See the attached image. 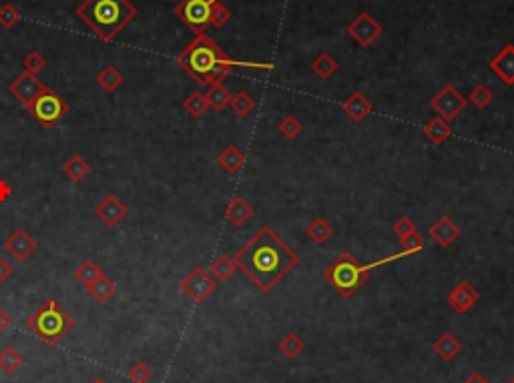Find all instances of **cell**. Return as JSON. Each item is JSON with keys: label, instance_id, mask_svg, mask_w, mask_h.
<instances>
[{"label": "cell", "instance_id": "cell-23", "mask_svg": "<svg viewBox=\"0 0 514 383\" xmlns=\"http://www.w3.org/2000/svg\"><path fill=\"white\" fill-rule=\"evenodd\" d=\"M305 235H308V239H310L312 243H315V245H324V243H327V241L332 239L334 229H332V225H330L325 219L318 217V219H313L312 223L305 227Z\"/></svg>", "mask_w": 514, "mask_h": 383}, {"label": "cell", "instance_id": "cell-2", "mask_svg": "<svg viewBox=\"0 0 514 383\" xmlns=\"http://www.w3.org/2000/svg\"><path fill=\"white\" fill-rule=\"evenodd\" d=\"M179 65L199 87H211L221 82L225 77H229L234 67L261 68V70L273 68L271 63H246V60L229 58L205 33L197 34V38L181 53Z\"/></svg>", "mask_w": 514, "mask_h": 383}, {"label": "cell", "instance_id": "cell-30", "mask_svg": "<svg viewBox=\"0 0 514 383\" xmlns=\"http://www.w3.org/2000/svg\"><path fill=\"white\" fill-rule=\"evenodd\" d=\"M24 363V357L19 353V351L14 350L12 345L9 347H4V350L0 351V369L6 373V375H12V373H16L21 367H23Z\"/></svg>", "mask_w": 514, "mask_h": 383}, {"label": "cell", "instance_id": "cell-32", "mask_svg": "<svg viewBox=\"0 0 514 383\" xmlns=\"http://www.w3.org/2000/svg\"><path fill=\"white\" fill-rule=\"evenodd\" d=\"M101 273H103L101 267H99V265H97L95 261L87 259V261H83V263L78 265L77 271H75V277H77L78 281L83 283V285H85V287L89 289L90 285H93V283H95L97 279H99V277H101Z\"/></svg>", "mask_w": 514, "mask_h": 383}, {"label": "cell", "instance_id": "cell-6", "mask_svg": "<svg viewBox=\"0 0 514 383\" xmlns=\"http://www.w3.org/2000/svg\"><path fill=\"white\" fill-rule=\"evenodd\" d=\"M28 111H31V114H33L34 119L43 124V126L51 129V126H55V124L67 114L68 104L56 95L55 90H51L46 87L45 92L28 107Z\"/></svg>", "mask_w": 514, "mask_h": 383}, {"label": "cell", "instance_id": "cell-40", "mask_svg": "<svg viewBox=\"0 0 514 383\" xmlns=\"http://www.w3.org/2000/svg\"><path fill=\"white\" fill-rule=\"evenodd\" d=\"M24 67L28 72H38V70H43L45 67V58L41 57L38 53H33V55H28V57L24 58Z\"/></svg>", "mask_w": 514, "mask_h": 383}, {"label": "cell", "instance_id": "cell-42", "mask_svg": "<svg viewBox=\"0 0 514 383\" xmlns=\"http://www.w3.org/2000/svg\"><path fill=\"white\" fill-rule=\"evenodd\" d=\"M11 275H12L11 263L0 257V285H2L4 281H9V279H11Z\"/></svg>", "mask_w": 514, "mask_h": 383}, {"label": "cell", "instance_id": "cell-4", "mask_svg": "<svg viewBox=\"0 0 514 383\" xmlns=\"http://www.w3.org/2000/svg\"><path fill=\"white\" fill-rule=\"evenodd\" d=\"M75 325V319L67 313L56 299H48L41 305L33 315L26 319L28 331L46 345H56Z\"/></svg>", "mask_w": 514, "mask_h": 383}, {"label": "cell", "instance_id": "cell-44", "mask_svg": "<svg viewBox=\"0 0 514 383\" xmlns=\"http://www.w3.org/2000/svg\"><path fill=\"white\" fill-rule=\"evenodd\" d=\"M12 325V317L6 313V309L0 307V333H4Z\"/></svg>", "mask_w": 514, "mask_h": 383}, {"label": "cell", "instance_id": "cell-13", "mask_svg": "<svg viewBox=\"0 0 514 383\" xmlns=\"http://www.w3.org/2000/svg\"><path fill=\"white\" fill-rule=\"evenodd\" d=\"M36 239H34L26 229H16L14 233H11V237L4 241V249L11 253L12 257L16 261H26L34 251H36Z\"/></svg>", "mask_w": 514, "mask_h": 383}, {"label": "cell", "instance_id": "cell-34", "mask_svg": "<svg viewBox=\"0 0 514 383\" xmlns=\"http://www.w3.org/2000/svg\"><path fill=\"white\" fill-rule=\"evenodd\" d=\"M468 102H472L476 109H486V107H491L492 101H494V95H492V90L486 87V85H476L474 89L470 90V95L466 97Z\"/></svg>", "mask_w": 514, "mask_h": 383}, {"label": "cell", "instance_id": "cell-46", "mask_svg": "<svg viewBox=\"0 0 514 383\" xmlns=\"http://www.w3.org/2000/svg\"><path fill=\"white\" fill-rule=\"evenodd\" d=\"M90 383H109L107 379H103V377H97V379H93Z\"/></svg>", "mask_w": 514, "mask_h": 383}, {"label": "cell", "instance_id": "cell-15", "mask_svg": "<svg viewBox=\"0 0 514 383\" xmlns=\"http://www.w3.org/2000/svg\"><path fill=\"white\" fill-rule=\"evenodd\" d=\"M491 70L506 87H514V45H506L491 60Z\"/></svg>", "mask_w": 514, "mask_h": 383}, {"label": "cell", "instance_id": "cell-8", "mask_svg": "<svg viewBox=\"0 0 514 383\" xmlns=\"http://www.w3.org/2000/svg\"><path fill=\"white\" fill-rule=\"evenodd\" d=\"M466 104H468V99L454 85H444L430 99V107L434 109V113H438V117H442L448 123L454 121L460 113H464Z\"/></svg>", "mask_w": 514, "mask_h": 383}, {"label": "cell", "instance_id": "cell-11", "mask_svg": "<svg viewBox=\"0 0 514 383\" xmlns=\"http://www.w3.org/2000/svg\"><path fill=\"white\" fill-rule=\"evenodd\" d=\"M481 299V291L470 281H460L450 293H448V305L454 313L466 315L474 305Z\"/></svg>", "mask_w": 514, "mask_h": 383}, {"label": "cell", "instance_id": "cell-33", "mask_svg": "<svg viewBox=\"0 0 514 383\" xmlns=\"http://www.w3.org/2000/svg\"><path fill=\"white\" fill-rule=\"evenodd\" d=\"M97 82L101 85L103 89L107 90V92H112V90H117L121 87V82H123V75L117 70L115 67H105L99 72V77H97Z\"/></svg>", "mask_w": 514, "mask_h": 383}, {"label": "cell", "instance_id": "cell-45", "mask_svg": "<svg viewBox=\"0 0 514 383\" xmlns=\"http://www.w3.org/2000/svg\"><path fill=\"white\" fill-rule=\"evenodd\" d=\"M462 383H491V382H486V379L482 377L481 373L474 372V373H470L468 377H466V379H464V382H462Z\"/></svg>", "mask_w": 514, "mask_h": 383}, {"label": "cell", "instance_id": "cell-16", "mask_svg": "<svg viewBox=\"0 0 514 383\" xmlns=\"http://www.w3.org/2000/svg\"><path fill=\"white\" fill-rule=\"evenodd\" d=\"M430 237L436 241V245H440V247H450L454 241H458V237H460V227L450 219V217H446V215H442L440 219H438L436 223L434 225L430 227Z\"/></svg>", "mask_w": 514, "mask_h": 383}, {"label": "cell", "instance_id": "cell-5", "mask_svg": "<svg viewBox=\"0 0 514 383\" xmlns=\"http://www.w3.org/2000/svg\"><path fill=\"white\" fill-rule=\"evenodd\" d=\"M325 283L342 297H352L369 279V267L362 265L354 255L344 253L324 271Z\"/></svg>", "mask_w": 514, "mask_h": 383}, {"label": "cell", "instance_id": "cell-38", "mask_svg": "<svg viewBox=\"0 0 514 383\" xmlns=\"http://www.w3.org/2000/svg\"><path fill=\"white\" fill-rule=\"evenodd\" d=\"M392 231L398 235V239H404V237L412 235V233H418V227H416V223H414L410 217L402 215V217L392 225Z\"/></svg>", "mask_w": 514, "mask_h": 383}, {"label": "cell", "instance_id": "cell-14", "mask_svg": "<svg viewBox=\"0 0 514 383\" xmlns=\"http://www.w3.org/2000/svg\"><path fill=\"white\" fill-rule=\"evenodd\" d=\"M95 215H97L107 227H117L125 219L127 207H125V203L119 197L107 195L101 203L95 207Z\"/></svg>", "mask_w": 514, "mask_h": 383}, {"label": "cell", "instance_id": "cell-27", "mask_svg": "<svg viewBox=\"0 0 514 383\" xmlns=\"http://www.w3.org/2000/svg\"><path fill=\"white\" fill-rule=\"evenodd\" d=\"M205 97H207V102H209V109L213 111H224L225 107H229V102H231V92L225 89L224 82H217V85H211L209 90L205 92Z\"/></svg>", "mask_w": 514, "mask_h": 383}, {"label": "cell", "instance_id": "cell-24", "mask_svg": "<svg viewBox=\"0 0 514 383\" xmlns=\"http://www.w3.org/2000/svg\"><path fill=\"white\" fill-rule=\"evenodd\" d=\"M63 173H65L70 180L80 183V180L89 177L90 173L89 161L85 157H80V155H73V157L68 158L67 163L63 165Z\"/></svg>", "mask_w": 514, "mask_h": 383}, {"label": "cell", "instance_id": "cell-3", "mask_svg": "<svg viewBox=\"0 0 514 383\" xmlns=\"http://www.w3.org/2000/svg\"><path fill=\"white\" fill-rule=\"evenodd\" d=\"M77 12L101 38H112L135 16L129 0H87Z\"/></svg>", "mask_w": 514, "mask_h": 383}, {"label": "cell", "instance_id": "cell-29", "mask_svg": "<svg viewBox=\"0 0 514 383\" xmlns=\"http://www.w3.org/2000/svg\"><path fill=\"white\" fill-rule=\"evenodd\" d=\"M337 68H340V63H337L330 53L318 55V58L312 63L313 75H318L322 80H327L330 77H334L335 72H337Z\"/></svg>", "mask_w": 514, "mask_h": 383}, {"label": "cell", "instance_id": "cell-22", "mask_svg": "<svg viewBox=\"0 0 514 383\" xmlns=\"http://www.w3.org/2000/svg\"><path fill=\"white\" fill-rule=\"evenodd\" d=\"M87 291H89V295L97 301V303H107L112 295L117 293V283L112 281V279H109L105 273H101V277L93 283Z\"/></svg>", "mask_w": 514, "mask_h": 383}, {"label": "cell", "instance_id": "cell-36", "mask_svg": "<svg viewBox=\"0 0 514 383\" xmlns=\"http://www.w3.org/2000/svg\"><path fill=\"white\" fill-rule=\"evenodd\" d=\"M127 375H129V379L135 383H149L153 379V369H151L147 363H143V361H135L133 365L129 367Z\"/></svg>", "mask_w": 514, "mask_h": 383}, {"label": "cell", "instance_id": "cell-47", "mask_svg": "<svg viewBox=\"0 0 514 383\" xmlns=\"http://www.w3.org/2000/svg\"><path fill=\"white\" fill-rule=\"evenodd\" d=\"M508 383H514V377H513V379H510V382H508Z\"/></svg>", "mask_w": 514, "mask_h": 383}, {"label": "cell", "instance_id": "cell-18", "mask_svg": "<svg viewBox=\"0 0 514 383\" xmlns=\"http://www.w3.org/2000/svg\"><path fill=\"white\" fill-rule=\"evenodd\" d=\"M432 351L436 353V357L442 361H452L462 353V341L454 333L444 331L442 335H438L436 341L432 343Z\"/></svg>", "mask_w": 514, "mask_h": 383}, {"label": "cell", "instance_id": "cell-9", "mask_svg": "<svg viewBox=\"0 0 514 383\" xmlns=\"http://www.w3.org/2000/svg\"><path fill=\"white\" fill-rule=\"evenodd\" d=\"M217 289V281L203 267H193L181 281V291L189 297L193 303H205Z\"/></svg>", "mask_w": 514, "mask_h": 383}, {"label": "cell", "instance_id": "cell-26", "mask_svg": "<svg viewBox=\"0 0 514 383\" xmlns=\"http://www.w3.org/2000/svg\"><path fill=\"white\" fill-rule=\"evenodd\" d=\"M278 350H280L283 357L295 360L298 355H302L303 351H305V341L298 333H285L280 343H278Z\"/></svg>", "mask_w": 514, "mask_h": 383}, {"label": "cell", "instance_id": "cell-12", "mask_svg": "<svg viewBox=\"0 0 514 383\" xmlns=\"http://www.w3.org/2000/svg\"><path fill=\"white\" fill-rule=\"evenodd\" d=\"M45 85L36 79L33 72H24V75H21V77L11 85V95L28 109V107L45 92Z\"/></svg>", "mask_w": 514, "mask_h": 383}, {"label": "cell", "instance_id": "cell-20", "mask_svg": "<svg viewBox=\"0 0 514 383\" xmlns=\"http://www.w3.org/2000/svg\"><path fill=\"white\" fill-rule=\"evenodd\" d=\"M217 165H219L225 173L235 175V173H239V171L243 169V165H246V155L235 147V145H229V147H225L224 151L219 153Z\"/></svg>", "mask_w": 514, "mask_h": 383}, {"label": "cell", "instance_id": "cell-43", "mask_svg": "<svg viewBox=\"0 0 514 383\" xmlns=\"http://www.w3.org/2000/svg\"><path fill=\"white\" fill-rule=\"evenodd\" d=\"M12 195V187L4 179H0V203L9 201Z\"/></svg>", "mask_w": 514, "mask_h": 383}, {"label": "cell", "instance_id": "cell-19", "mask_svg": "<svg viewBox=\"0 0 514 383\" xmlns=\"http://www.w3.org/2000/svg\"><path fill=\"white\" fill-rule=\"evenodd\" d=\"M251 217H253V207L247 203L241 195L234 197V199L229 201V205L225 207V219L235 227L246 225Z\"/></svg>", "mask_w": 514, "mask_h": 383}, {"label": "cell", "instance_id": "cell-35", "mask_svg": "<svg viewBox=\"0 0 514 383\" xmlns=\"http://www.w3.org/2000/svg\"><path fill=\"white\" fill-rule=\"evenodd\" d=\"M278 131H280V135L285 136V139H295V136L303 131V124L302 121H298L293 114H285L280 123H278Z\"/></svg>", "mask_w": 514, "mask_h": 383}, {"label": "cell", "instance_id": "cell-10", "mask_svg": "<svg viewBox=\"0 0 514 383\" xmlns=\"http://www.w3.org/2000/svg\"><path fill=\"white\" fill-rule=\"evenodd\" d=\"M347 34L354 38V43L360 45L362 48H368L372 46L384 33L382 24L369 14V12H360L358 16L347 24Z\"/></svg>", "mask_w": 514, "mask_h": 383}, {"label": "cell", "instance_id": "cell-28", "mask_svg": "<svg viewBox=\"0 0 514 383\" xmlns=\"http://www.w3.org/2000/svg\"><path fill=\"white\" fill-rule=\"evenodd\" d=\"M183 109L193 119H201L203 114L209 111V102H207V97L203 95L201 90H193L189 97L183 101Z\"/></svg>", "mask_w": 514, "mask_h": 383}, {"label": "cell", "instance_id": "cell-31", "mask_svg": "<svg viewBox=\"0 0 514 383\" xmlns=\"http://www.w3.org/2000/svg\"><path fill=\"white\" fill-rule=\"evenodd\" d=\"M229 107L234 109V113L239 117V119H246L249 114L256 111V99L246 92V90H239L235 97H231V102H229Z\"/></svg>", "mask_w": 514, "mask_h": 383}, {"label": "cell", "instance_id": "cell-37", "mask_svg": "<svg viewBox=\"0 0 514 383\" xmlns=\"http://www.w3.org/2000/svg\"><path fill=\"white\" fill-rule=\"evenodd\" d=\"M400 245H402L404 253L410 257V255H416V253H420V251L424 249V239H422V235H418V233H412V235L400 239Z\"/></svg>", "mask_w": 514, "mask_h": 383}, {"label": "cell", "instance_id": "cell-7", "mask_svg": "<svg viewBox=\"0 0 514 383\" xmlns=\"http://www.w3.org/2000/svg\"><path fill=\"white\" fill-rule=\"evenodd\" d=\"M219 0H181L175 9V14L189 26L193 33L203 34L211 24L213 4Z\"/></svg>", "mask_w": 514, "mask_h": 383}, {"label": "cell", "instance_id": "cell-41", "mask_svg": "<svg viewBox=\"0 0 514 383\" xmlns=\"http://www.w3.org/2000/svg\"><path fill=\"white\" fill-rule=\"evenodd\" d=\"M19 21V12L14 11L12 6H4L2 11H0V24H4V26H12V24Z\"/></svg>", "mask_w": 514, "mask_h": 383}, {"label": "cell", "instance_id": "cell-39", "mask_svg": "<svg viewBox=\"0 0 514 383\" xmlns=\"http://www.w3.org/2000/svg\"><path fill=\"white\" fill-rule=\"evenodd\" d=\"M229 18H231V11H229V9H225L221 2H215V4H213V11H211L213 26H217V28H219V26H224V24L229 21Z\"/></svg>", "mask_w": 514, "mask_h": 383}, {"label": "cell", "instance_id": "cell-25", "mask_svg": "<svg viewBox=\"0 0 514 383\" xmlns=\"http://www.w3.org/2000/svg\"><path fill=\"white\" fill-rule=\"evenodd\" d=\"M235 269H237V265H235V261L231 257L219 255V257L213 259L211 267H209V275L215 281H229L234 277Z\"/></svg>", "mask_w": 514, "mask_h": 383}, {"label": "cell", "instance_id": "cell-17", "mask_svg": "<svg viewBox=\"0 0 514 383\" xmlns=\"http://www.w3.org/2000/svg\"><path fill=\"white\" fill-rule=\"evenodd\" d=\"M342 111L354 121V123H362L366 117H369V113L374 111V107H372V102L369 99L364 95V92H352L350 97L346 99V102L342 104Z\"/></svg>", "mask_w": 514, "mask_h": 383}, {"label": "cell", "instance_id": "cell-21", "mask_svg": "<svg viewBox=\"0 0 514 383\" xmlns=\"http://www.w3.org/2000/svg\"><path fill=\"white\" fill-rule=\"evenodd\" d=\"M424 136L432 143V145H442L446 143L448 139L452 136V126L448 121H444L442 117H434L430 123L424 126Z\"/></svg>", "mask_w": 514, "mask_h": 383}, {"label": "cell", "instance_id": "cell-1", "mask_svg": "<svg viewBox=\"0 0 514 383\" xmlns=\"http://www.w3.org/2000/svg\"><path fill=\"white\" fill-rule=\"evenodd\" d=\"M234 261L261 293H269L302 259L271 227L263 225L235 253Z\"/></svg>", "mask_w": 514, "mask_h": 383}]
</instances>
